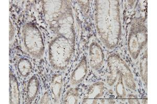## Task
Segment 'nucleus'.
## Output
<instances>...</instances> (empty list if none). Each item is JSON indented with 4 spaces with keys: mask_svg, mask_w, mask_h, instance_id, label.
<instances>
[{
    "mask_svg": "<svg viewBox=\"0 0 157 104\" xmlns=\"http://www.w3.org/2000/svg\"><path fill=\"white\" fill-rule=\"evenodd\" d=\"M94 20L101 42L109 49L114 48L121 38L120 1H95Z\"/></svg>",
    "mask_w": 157,
    "mask_h": 104,
    "instance_id": "obj_1",
    "label": "nucleus"
},
{
    "mask_svg": "<svg viewBox=\"0 0 157 104\" xmlns=\"http://www.w3.org/2000/svg\"><path fill=\"white\" fill-rule=\"evenodd\" d=\"M43 11L50 30L75 44V30L70 1H44Z\"/></svg>",
    "mask_w": 157,
    "mask_h": 104,
    "instance_id": "obj_2",
    "label": "nucleus"
},
{
    "mask_svg": "<svg viewBox=\"0 0 157 104\" xmlns=\"http://www.w3.org/2000/svg\"><path fill=\"white\" fill-rule=\"evenodd\" d=\"M75 52V44L66 38L57 35L48 46V59L55 70H64L67 68Z\"/></svg>",
    "mask_w": 157,
    "mask_h": 104,
    "instance_id": "obj_3",
    "label": "nucleus"
},
{
    "mask_svg": "<svg viewBox=\"0 0 157 104\" xmlns=\"http://www.w3.org/2000/svg\"><path fill=\"white\" fill-rule=\"evenodd\" d=\"M107 62L109 72L106 82L109 86L113 87L116 81L121 80L126 88L135 91L137 86L133 74L121 57L117 54H112L109 56Z\"/></svg>",
    "mask_w": 157,
    "mask_h": 104,
    "instance_id": "obj_4",
    "label": "nucleus"
},
{
    "mask_svg": "<svg viewBox=\"0 0 157 104\" xmlns=\"http://www.w3.org/2000/svg\"><path fill=\"white\" fill-rule=\"evenodd\" d=\"M147 18L139 16L132 20L127 40L129 53L134 59H137L148 42Z\"/></svg>",
    "mask_w": 157,
    "mask_h": 104,
    "instance_id": "obj_5",
    "label": "nucleus"
},
{
    "mask_svg": "<svg viewBox=\"0 0 157 104\" xmlns=\"http://www.w3.org/2000/svg\"><path fill=\"white\" fill-rule=\"evenodd\" d=\"M21 35L27 53L33 58H41L45 52V44L41 32L37 26L31 22L25 23L22 26Z\"/></svg>",
    "mask_w": 157,
    "mask_h": 104,
    "instance_id": "obj_6",
    "label": "nucleus"
},
{
    "mask_svg": "<svg viewBox=\"0 0 157 104\" xmlns=\"http://www.w3.org/2000/svg\"><path fill=\"white\" fill-rule=\"evenodd\" d=\"M105 92V84L98 81L90 86L82 99V104H99Z\"/></svg>",
    "mask_w": 157,
    "mask_h": 104,
    "instance_id": "obj_7",
    "label": "nucleus"
},
{
    "mask_svg": "<svg viewBox=\"0 0 157 104\" xmlns=\"http://www.w3.org/2000/svg\"><path fill=\"white\" fill-rule=\"evenodd\" d=\"M104 58L102 47L96 42L92 43L89 47V62L91 68L94 70L101 69L103 65Z\"/></svg>",
    "mask_w": 157,
    "mask_h": 104,
    "instance_id": "obj_8",
    "label": "nucleus"
},
{
    "mask_svg": "<svg viewBox=\"0 0 157 104\" xmlns=\"http://www.w3.org/2000/svg\"><path fill=\"white\" fill-rule=\"evenodd\" d=\"M88 72V60L84 56L72 72L70 77V83L72 86H75L82 83L86 79Z\"/></svg>",
    "mask_w": 157,
    "mask_h": 104,
    "instance_id": "obj_9",
    "label": "nucleus"
},
{
    "mask_svg": "<svg viewBox=\"0 0 157 104\" xmlns=\"http://www.w3.org/2000/svg\"><path fill=\"white\" fill-rule=\"evenodd\" d=\"M39 80L36 76H33L29 79L26 90V104H32L35 101L39 92Z\"/></svg>",
    "mask_w": 157,
    "mask_h": 104,
    "instance_id": "obj_10",
    "label": "nucleus"
},
{
    "mask_svg": "<svg viewBox=\"0 0 157 104\" xmlns=\"http://www.w3.org/2000/svg\"><path fill=\"white\" fill-rule=\"evenodd\" d=\"M63 79L60 74H55L52 77L51 81V92L52 99L56 104L60 102L61 96L63 92Z\"/></svg>",
    "mask_w": 157,
    "mask_h": 104,
    "instance_id": "obj_11",
    "label": "nucleus"
},
{
    "mask_svg": "<svg viewBox=\"0 0 157 104\" xmlns=\"http://www.w3.org/2000/svg\"><path fill=\"white\" fill-rule=\"evenodd\" d=\"M21 101L18 83L14 74L10 71V104H20Z\"/></svg>",
    "mask_w": 157,
    "mask_h": 104,
    "instance_id": "obj_12",
    "label": "nucleus"
},
{
    "mask_svg": "<svg viewBox=\"0 0 157 104\" xmlns=\"http://www.w3.org/2000/svg\"><path fill=\"white\" fill-rule=\"evenodd\" d=\"M17 68L21 76L24 78H26L32 72V64L27 58H20L17 64Z\"/></svg>",
    "mask_w": 157,
    "mask_h": 104,
    "instance_id": "obj_13",
    "label": "nucleus"
},
{
    "mask_svg": "<svg viewBox=\"0 0 157 104\" xmlns=\"http://www.w3.org/2000/svg\"><path fill=\"white\" fill-rule=\"evenodd\" d=\"M79 89L78 88H72L67 90L63 97V104H77L79 101Z\"/></svg>",
    "mask_w": 157,
    "mask_h": 104,
    "instance_id": "obj_14",
    "label": "nucleus"
},
{
    "mask_svg": "<svg viewBox=\"0 0 157 104\" xmlns=\"http://www.w3.org/2000/svg\"><path fill=\"white\" fill-rule=\"evenodd\" d=\"M140 76L144 83L147 87L148 85V53L147 49L141 57L139 65Z\"/></svg>",
    "mask_w": 157,
    "mask_h": 104,
    "instance_id": "obj_15",
    "label": "nucleus"
},
{
    "mask_svg": "<svg viewBox=\"0 0 157 104\" xmlns=\"http://www.w3.org/2000/svg\"><path fill=\"white\" fill-rule=\"evenodd\" d=\"M78 4L81 9L84 13L87 14L89 12V8L90 6V1H78Z\"/></svg>",
    "mask_w": 157,
    "mask_h": 104,
    "instance_id": "obj_16",
    "label": "nucleus"
},
{
    "mask_svg": "<svg viewBox=\"0 0 157 104\" xmlns=\"http://www.w3.org/2000/svg\"><path fill=\"white\" fill-rule=\"evenodd\" d=\"M52 101L50 98V95L48 92H45L39 100L38 104H52Z\"/></svg>",
    "mask_w": 157,
    "mask_h": 104,
    "instance_id": "obj_17",
    "label": "nucleus"
},
{
    "mask_svg": "<svg viewBox=\"0 0 157 104\" xmlns=\"http://www.w3.org/2000/svg\"><path fill=\"white\" fill-rule=\"evenodd\" d=\"M9 31H10V43H11L13 40L14 39L15 34V28L11 20H10L9 23Z\"/></svg>",
    "mask_w": 157,
    "mask_h": 104,
    "instance_id": "obj_18",
    "label": "nucleus"
},
{
    "mask_svg": "<svg viewBox=\"0 0 157 104\" xmlns=\"http://www.w3.org/2000/svg\"><path fill=\"white\" fill-rule=\"evenodd\" d=\"M128 99V101L129 104H139V102L138 101L137 97L135 95L129 94L127 96V98Z\"/></svg>",
    "mask_w": 157,
    "mask_h": 104,
    "instance_id": "obj_19",
    "label": "nucleus"
}]
</instances>
